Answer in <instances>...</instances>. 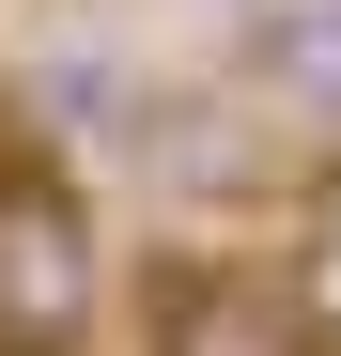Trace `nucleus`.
Here are the masks:
<instances>
[{
  "label": "nucleus",
  "mask_w": 341,
  "mask_h": 356,
  "mask_svg": "<svg viewBox=\"0 0 341 356\" xmlns=\"http://www.w3.org/2000/svg\"><path fill=\"white\" fill-rule=\"evenodd\" d=\"M109 310V248H93V202L63 170L0 155V341L16 356H78Z\"/></svg>",
  "instance_id": "nucleus-1"
},
{
  "label": "nucleus",
  "mask_w": 341,
  "mask_h": 356,
  "mask_svg": "<svg viewBox=\"0 0 341 356\" xmlns=\"http://www.w3.org/2000/svg\"><path fill=\"white\" fill-rule=\"evenodd\" d=\"M140 356H326V325H310V279H279L248 248H187V264H155Z\"/></svg>",
  "instance_id": "nucleus-2"
},
{
  "label": "nucleus",
  "mask_w": 341,
  "mask_h": 356,
  "mask_svg": "<svg viewBox=\"0 0 341 356\" xmlns=\"http://www.w3.org/2000/svg\"><path fill=\"white\" fill-rule=\"evenodd\" d=\"M248 93L295 108V124H341V0H264V31H248Z\"/></svg>",
  "instance_id": "nucleus-3"
},
{
  "label": "nucleus",
  "mask_w": 341,
  "mask_h": 356,
  "mask_svg": "<svg viewBox=\"0 0 341 356\" xmlns=\"http://www.w3.org/2000/svg\"><path fill=\"white\" fill-rule=\"evenodd\" d=\"M0 356H16V341H0Z\"/></svg>",
  "instance_id": "nucleus-4"
}]
</instances>
